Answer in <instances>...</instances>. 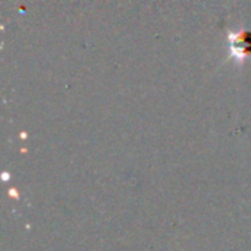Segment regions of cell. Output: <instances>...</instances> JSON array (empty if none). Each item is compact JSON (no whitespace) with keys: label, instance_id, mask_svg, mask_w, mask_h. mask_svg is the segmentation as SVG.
Returning a JSON list of instances; mask_svg holds the SVG:
<instances>
[{"label":"cell","instance_id":"cell-1","mask_svg":"<svg viewBox=\"0 0 251 251\" xmlns=\"http://www.w3.org/2000/svg\"><path fill=\"white\" fill-rule=\"evenodd\" d=\"M229 49L231 56L235 60H246L251 57V32H231Z\"/></svg>","mask_w":251,"mask_h":251}]
</instances>
